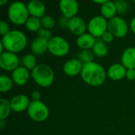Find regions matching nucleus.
I'll use <instances>...</instances> for the list:
<instances>
[{"instance_id": "1", "label": "nucleus", "mask_w": 135, "mask_h": 135, "mask_svg": "<svg viewBox=\"0 0 135 135\" xmlns=\"http://www.w3.org/2000/svg\"><path fill=\"white\" fill-rule=\"evenodd\" d=\"M81 76L87 85L91 86H100L105 81L107 73L100 64L96 62H91L84 64Z\"/></svg>"}, {"instance_id": "2", "label": "nucleus", "mask_w": 135, "mask_h": 135, "mask_svg": "<svg viewBox=\"0 0 135 135\" xmlns=\"http://www.w3.org/2000/svg\"><path fill=\"white\" fill-rule=\"evenodd\" d=\"M6 51L18 53L22 51L27 46L28 39L26 35L19 30H11L3 36L1 40Z\"/></svg>"}, {"instance_id": "3", "label": "nucleus", "mask_w": 135, "mask_h": 135, "mask_svg": "<svg viewBox=\"0 0 135 135\" xmlns=\"http://www.w3.org/2000/svg\"><path fill=\"white\" fill-rule=\"evenodd\" d=\"M34 81L41 87H49L55 79V74L52 68L47 64H38L31 73Z\"/></svg>"}, {"instance_id": "4", "label": "nucleus", "mask_w": 135, "mask_h": 135, "mask_svg": "<svg viewBox=\"0 0 135 135\" xmlns=\"http://www.w3.org/2000/svg\"><path fill=\"white\" fill-rule=\"evenodd\" d=\"M29 13L27 5L22 2H14L10 4L8 9L9 19L15 25H21L26 23Z\"/></svg>"}, {"instance_id": "5", "label": "nucleus", "mask_w": 135, "mask_h": 135, "mask_svg": "<svg viewBox=\"0 0 135 135\" xmlns=\"http://www.w3.org/2000/svg\"><path fill=\"white\" fill-rule=\"evenodd\" d=\"M27 112L28 116L36 122H44L49 116L48 108L41 100L31 101Z\"/></svg>"}, {"instance_id": "6", "label": "nucleus", "mask_w": 135, "mask_h": 135, "mask_svg": "<svg viewBox=\"0 0 135 135\" xmlns=\"http://www.w3.org/2000/svg\"><path fill=\"white\" fill-rule=\"evenodd\" d=\"M70 48V44L62 36H53L48 42V51L57 57L67 55Z\"/></svg>"}, {"instance_id": "7", "label": "nucleus", "mask_w": 135, "mask_h": 135, "mask_svg": "<svg viewBox=\"0 0 135 135\" xmlns=\"http://www.w3.org/2000/svg\"><path fill=\"white\" fill-rule=\"evenodd\" d=\"M129 30L127 21L120 17H115L110 19L108 22V31L110 32L115 37L123 38L127 36Z\"/></svg>"}, {"instance_id": "8", "label": "nucleus", "mask_w": 135, "mask_h": 135, "mask_svg": "<svg viewBox=\"0 0 135 135\" xmlns=\"http://www.w3.org/2000/svg\"><path fill=\"white\" fill-rule=\"evenodd\" d=\"M108 21L102 16H95L88 24V30L95 38H100L108 31Z\"/></svg>"}, {"instance_id": "9", "label": "nucleus", "mask_w": 135, "mask_h": 135, "mask_svg": "<svg viewBox=\"0 0 135 135\" xmlns=\"http://www.w3.org/2000/svg\"><path fill=\"white\" fill-rule=\"evenodd\" d=\"M19 58L15 53L4 51L0 55V66L5 71H13L19 66Z\"/></svg>"}, {"instance_id": "10", "label": "nucleus", "mask_w": 135, "mask_h": 135, "mask_svg": "<svg viewBox=\"0 0 135 135\" xmlns=\"http://www.w3.org/2000/svg\"><path fill=\"white\" fill-rule=\"evenodd\" d=\"M59 8L62 16L71 19L76 17L79 10V5L76 0H61Z\"/></svg>"}, {"instance_id": "11", "label": "nucleus", "mask_w": 135, "mask_h": 135, "mask_svg": "<svg viewBox=\"0 0 135 135\" xmlns=\"http://www.w3.org/2000/svg\"><path fill=\"white\" fill-rule=\"evenodd\" d=\"M30 102L28 97L24 94L15 95L9 100L11 109L15 112H22L28 110Z\"/></svg>"}, {"instance_id": "12", "label": "nucleus", "mask_w": 135, "mask_h": 135, "mask_svg": "<svg viewBox=\"0 0 135 135\" xmlns=\"http://www.w3.org/2000/svg\"><path fill=\"white\" fill-rule=\"evenodd\" d=\"M84 63L78 59H70L63 65L64 73L70 77L76 76L81 73Z\"/></svg>"}, {"instance_id": "13", "label": "nucleus", "mask_w": 135, "mask_h": 135, "mask_svg": "<svg viewBox=\"0 0 135 135\" xmlns=\"http://www.w3.org/2000/svg\"><path fill=\"white\" fill-rule=\"evenodd\" d=\"M68 28L74 35L79 36L85 33L86 29L88 28V25L81 17L76 16L70 19Z\"/></svg>"}, {"instance_id": "14", "label": "nucleus", "mask_w": 135, "mask_h": 135, "mask_svg": "<svg viewBox=\"0 0 135 135\" xmlns=\"http://www.w3.org/2000/svg\"><path fill=\"white\" fill-rule=\"evenodd\" d=\"M29 70L22 66H19L12 73V79L13 83L20 86L26 85L29 80Z\"/></svg>"}, {"instance_id": "15", "label": "nucleus", "mask_w": 135, "mask_h": 135, "mask_svg": "<svg viewBox=\"0 0 135 135\" xmlns=\"http://www.w3.org/2000/svg\"><path fill=\"white\" fill-rule=\"evenodd\" d=\"M27 7L28 13L29 15H31V17L41 18L42 17L44 16L46 8L45 5L41 1L32 0L28 3Z\"/></svg>"}, {"instance_id": "16", "label": "nucleus", "mask_w": 135, "mask_h": 135, "mask_svg": "<svg viewBox=\"0 0 135 135\" xmlns=\"http://www.w3.org/2000/svg\"><path fill=\"white\" fill-rule=\"evenodd\" d=\"M127 68L121 63H115L108 70V76L113 81H119L126 77Z\"/></svg>"}, {"instance_id": "17", "label": "nucleus", "mask_w": 135, "mask_h": 135, "mask_svg": "<svg viewBox=\"0 0 135 135\" xmlns=\"http://www.w3.org/2000/svg\"><path fill=\"white\" fill-rule=\"evenodd\" d=\"M97 42V38H95L90 33H85L79 36L77 39V44L81 50H90L94 47Z\"/></svg>"}, {"instance_id": "18", "label": "nucleus", "mask_w": 135, "mask_h": 135, "mask_svg": "<svg viewBox=\"0 0 135 135\" xmlns=\"http://www.w3.org/2000/svg\"><path fill=\"white\" fill-rule=\"evenodd\" d=\"M48 42L49 40L37 36L33 40L31 44L32 52L35 55H43L48 51Z\"/></svg>"}, {"instance_id": "19", "label": "nucleus", "mask_w": 135, "mask_h": 135, "mask_svg": "<svg viewBox=\"0 0 135 135\" xmlns=\"http://www.w3.org/2000/svg\"><path fill=\"white\" fill-rule=\"evenodd\" d=\"M122 64L127 69H135V47L127 48L121 57Z\"/></svg>"}, {"instance_id": "20", "label": "nucleus", "mask_w": 135, "mask_h": 135, "mask_svg": "<svg viewBox=\"0 0 135 135\" xmlns=\"http://www.w3.org/2000/svg\"><path fill=\"white\" fill-rule=\"evenodd\" d=\"M100 13L103 17L105 19H112L115 17L117 13L116 6L115 2L112 1H106L100 6Z\"/></svg>"}, {"instance_id": "21", "label": "nucleus", "mask_w": 135, "mask_h": 135, "mask_svg": "<svg viewBox=\"0 0 135 135\" xmlns=\"http://www.w3.org/2000/svg\"><path fill=\"white\" fill-rule=\"evenodd\" d=\"M92 51L96 56L100 57V58L105 57L108 53V48L101 38L97 39L96 44L93 47Z\"/></svg>"}, {"instance_id": "22", "label": "nucleus", "mask_w": 135, "mask_h": 135, "mask_svg": "<svg viewBox=\"0 0 135 135\" xmlns=\"http://www.w3.org/2000/svg\"><path fill=\"white\" fill-rule=\"evenodd\" d=\"M21 64L28 70H32L38 64L36 56L32 54L25 55L21 59Z\"/></svg>"}, {"instance_id": "23", "label": "nucleus", "mask_w": 135, "mask_h": 135, "mask_svg": "<svg viewBox=\"0 0 135 135\" xmlns=\"http://www.w3.org/2000/svg\"><path fill=\"white\" fill-rule=\"evenodd\" d=\"M11 106L9 100L5 99V98H1L0 99V119L1 120H5L7 119L11 112Z\"/></svg>"}, {"instance_id": "24", "label": "nucleus", "mask_w": 135, "mask_h": 135, "mask_svg": "<svg viewBox=\"0 0 135 135\" xmlns=\"http://www.w3.org/2000/svg\"><path fill=\"white\" fill-rule=\"evenodd\" d=\"M25 25L26 28L30 32H38L42 26L40 19L34 17H29Z\"/></svg>"}, {"instance_id": "25", "label": "nucleus", "mask_w": 135, "mask_h": 135, "mask_svg": "<svg viewBox=\"0 0 135 135\" xmlns=\"http://www.w3.org/2000/svg\"><path fill=\"white\" fill-rule=\"evenodd\" d=\"M13 79L9 76L2 74L0 76V91L2 93H6L9 91L13 86Z\"/></svg>"}, {"instance_id": "26", "label": "nucleus", "mask_w": 135, "mask_h": 135, "mask_svg": "<svg viewBox=\"0 0 135 135\" xmlns=\"http://www.w3.org/2000/svg\"><path fill=\"white\" fill-rule=\"evenodd\" d=\"M94 53L91 50H81L79 51L78 57L79 60H81L84 64H85L91 62H94Z\"/></svg>"}, {"instance_id": "27", "label": "nucleus", "mask_w": 135, "mask_h": 135, "mask_svg": "<svg viewBox=\"0 0 135 135\" xmlns=\"http://www.w3.org/2000/svg\"><path fill=\"white\" fill-rule=\"evenodd\" d=\"M40 21H41V25H42V27L44 28H47V29H51L53 28L55 26V19L49 16V15H44V17H42L40 18Z\"/></svg>"}, {"instance_id": "28", "label": "nucleus", "mask_w": 135, "mask_h": 135, "mask_svg": "<svg viewBox=\"0 0 135 135\" xmlns=\"http://www.w3.org/2000/svg\"><path fill=\"white\" fill-rule=\"evenodd\" d=\"M115 4L116 6L117 13H119L120 14H123L124 13H126L129 8L128 2L124 0H117L115 2Z\"/></svg>"}, {"instance_id": "29", "label": "nucleus", "mask_w": 135, "mask_h": 135, "mask_svg": "<svg viewBox=\"0 0 135 135\" xmlns=\"http://www.w3.org/2000/svg\"><path fill=\"white\" fill-rule=\"evenodd\" d=\"M38 36L41 37V38H44L45 40H50L53 37L51 30L44 28H41L38 31Z\"/></svg>"}, {"instance_id": "30", "label": "nucleus", "mask_w": 135, "mask_h": 135, "mask_svg": "<svg viewBox=\"0 0 135 135\" xmlns=\"http://www.w3.org/2000/svg\"><path fill=\"white\" fill-rule=\"evenodd\" d=\"M9 24L5 21H1L0 22V34L3 36L6 35L9 32Z\"/></svg>"}, {"instance_id": "31", "label": "nucleus", "mask_w": 135, "mask_h": 135, "mask_svg": "<svg viewBox=\"0 0 135 135\" xmlns=\"http://www.w3.org/2000/svg\"><path fill=\"white\" fill-rule=\"evenodd\" d=\"M114 36L110 32H108V31H107L100 38L102 39V40L106 44V43H111V42H112L113 40H114Z\"/></svg>"}, {"instance_id": "32", "label": "nucleus", "mask_w": 135, "mask_h": 135, "mask_svg": "<svg viewBox=\"0 0 135 135\" xmlns=\"http://www.w3.org/2000/svg\"><path fill=\"white\" fill-rule=\"evenodd\" d=\"M69 21H70V19L64 17V16H62L59 17V25L62 27V28H68V25H69Z\"/></svg>"}, {"instance_id": "33", "label": "nucleus", "mask_w": 135, "mask_h": 135, "mask_svg": "<svg viewBox=\"0 0 135 135\" xmlns=\"http://www.w3.org/2000/svg\"><path fill=\"white\" fill-rule=\"evenodd\" d=\"M126 77L128 80H135V69H127L126 73Z\"/></svg>"}, {"instance_id": "34", "label": "nucleus", "mask_w": 135, "mask_h": 135, "mask_svg": "<svg viewBox=\"0 0 135 135\" xmlns=\"http://www.w3.org/2000/svg\"><path fill=\"white\" fill-rule=\"evenodd\" d=\"M31 97H32V100H35V101L40 100V98H41V95L39 91H33L31 94Z\"/></svg>"}, {"instance_id": "35", "label": "nucleus", "mask_w": 135, "mask_h": 135, "mask_svg": "<svg viewBox=\"0 0 135 135\" xmlns=\"http://www.w3.org/2000/svg\"><path fill=\"white\" fill-rule=\"evenodd\" d=\"M130 27L132 30V32L135 34V17H133L131 21V23H130Z\"/></svg>"}, {"instance_id": "36", "label": "nucleus", "mask_w": 135, "mask_h": 135, "mask_svg": "<svg viewBox=\"0 0 135 135\" xmlns=\"http://www.w3.org/2000/svg\"><path fill=\"white\" fill-rule=\"evenodd\" d=\"M6 125V123H5V120H0V127H1V129H4Z\"/></svg>"}, {"instance_id": "37", "label": "nucleus", "mask_w": 135, "mask_h": 135, "mask_svg": "<svg viewBox=\"0 0 135 135\" xmlns=\"http://www.w3.org/2000/svg\"><path fill=\"white\" fill-rule=\"evenodd\" d=\"M106 1H107V0H103V1H97V0H94V2H95V3H98V4L103 5Z\"/></svg>"}, {"instance_id": "38", "label": "nucleus", "mask_w": 135, "mask_h": 135, "mask_svg": "<svg viewBox=\"0 0 135 135\" xmlns=\"http://www.w3.org/2000/svg\"><path fill=\"white\" fill-rule=\"evenodd\" d=\"M7 2V0H2V1H0V5L1 6H2V5H4L5 3H6Z\"/></svg>"}, {"instance_id": "39", "label": "nucleus", "mask_w": 135, "mask_h": 135, "mask_svg": "<svg viewBox=\"0 0 135 135\" xmlns=\"http://www.w3.org/2000/svg\"><path fill=\"white\" fill-rule=\"evenodd\" d=\"M134 3H135V0H134Z\"/></svg>"}]
</instances>
